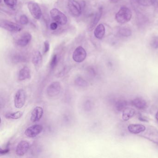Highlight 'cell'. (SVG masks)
I'll return each mask as SVG.
<instances>
[{"mask_svg":"<svg viewBox=\"0 0 158 158\" xmlns=\"http://www.w3.org/2000/svg\"><path fill=\"white\" fill-rule=\"evenodd\" d=\"M29 148V144L27 141L23 140L20 141L16 147V153L18 156H23L27 152Z\"/></svg>","mask_w":158,"mask_h":158,"instance_id":"8fae6325","label":"cell"},{"mask_svg":"<svg viewBox=\"0 0 158 158\" xmlns=\"http://www.w3.org/2000/svg\"><path fill=\"white\" fill-rule=\"evenodd\" d=\"M50 14L52 19L58 24L64 25L68 22V19L66 15L58 9H52L50 11Z\"/></svg>","mask_w":158,"mask_h":158,"instance_id":"7a4b0ae2","label":"cell"},{"mask_svg":"<svg viewBox=\"0 0 158 158\" xmlns=\"http://www.w3.org/2000/svg\"><path fill=\"white\" fill-rule=\"evenodd\" d=\"M155 117H156V120H157V121H158V112H157V113H156Z\"/></svg>","mask_w":158,"mask_h":158,"instance_id":"836d02e7","label":"cell"},{"mask_svg":"<svg viewBox=\"0 0 158 158\" xmlns=\"http://www.w3.org/2000/svg\"><path fill=\"white\" fill-rule=\"evenodd\" d=\"M31 77V71L27 66L23 67L20 71L18 75V79L19 81H23L29 79Z\"/></svg>","mask_w":158,"mask_h":158,"instance_id":"5bb4252c","label":"cell"},{"mask_svg":"<svg viewBox=\"0 0 158 158\" xmlns=\"http://www.w3.org/2000/svg\"><path fill=\"white\" fill-rule=\"evenodd\" d=\"M105 34V28L102 24H100L94 30V36L96 38L101 40Z\"/></svg>","mask_w":158,"mask_h":158,"instance_id":"ac0fdd59","label":"cell"},{"mask_svg":"<svg viewBox=\"0 0 158 158\" xmlns=\"http://www.w3.org/2000/svg\"><path fill=\"white\" fill-rule=\"evenodd\" d=\"M32 36L30 33L26 32L23 33L20 38L16 41V44L18 47L24 48L27 46L32 40Z\"/></svg>","mask_w":158,"mask_h":158,"instance_id":"30bf717a","label":"cell"},{"mask_svg":"<svg viewBox=\"0 0 158 158\" xmlns=\"http://www.w3.org/2000/svg\"><path fill=\"white\" fill-rule=\"evenodd\" d=\"M4 3L8 7L14 8L16 6L17 3V0H3Z\"/></svg>","mask_w":158,"mask_h":158,"instance_id":"484cf974","label":"cell"},{"mask_svg":"<svg viewBox=\"0 0 158 158\" xmlns=\"http://www.w3.org/2000/svg\"><path fill=\"white\" fill-rule=\"evenodd\" d=\"M119 1H120V0H111V1L112 2H113V3L118 2Z\"/></svg>","mask_w":158,"mask_h":158,"instance_id":"d6a6232c","label":"cell"},{"mask_svg":"<svg viewBox=\"0 0 158 158\" xmlns=\"http://www.w3.org/2000/svg\"><path fill=\"white\" fill-rule=\"evenodd\" d=\"M61 91V85L59 82H53L47 88V93L50 97L57 96Z\"/></svg>","mask_w":158,"mask_h":158,"instance_id":"9c48e42d","label":"cell"},{"mask_svg":"<svg viewBox=\"0 0 158 158\" xmlns=\"http://www.w3.org/2000/svg\"><path fill=\"white\" fill-rule=\"evenodd\" d=\"M50 49V44L48 41H45L44 43V48H43V53L46 54Z\"/></svg>","mask_w":158,"mask_h":158,"instance_id":"83f0119b","label":"cell"},{"mask_svg":"<svg viewBox=\"0 0 158 158\" xmlns=\"http://www.w3.org/2000/svg\"><path fill=\"white\" fill-rule=\"evenodd\" d=\"M0 26L2 28L11 32H19L23 29V27L20 25L5 20L1 21Z\"/></svg>","mask_w":158,"mask_h":158,"instance_id":"277c9868","label":"cell"},{"mask_svg":"<svg viewBox=\"0 0 158 158\" xmlns=\"http://www.w3.org/2000/svg\"><path fill=\"white\" fill-rule=\"evenodd\" d=\"M132 17V13L129 8L121 7L115 15V20L119 23L124 24L130 21Z\"/></svg>","mask_w":158,"mask_h":158,"instance_id":"6da1fadb","label":"cell"},{"mask_svg":"<svg viewBox=\"0 0 158 158\" xmlns=\"http://www.w3.org/2000/svg\"><path fill=\"white\" fill-rule=\"evenodd\" d=\"M32 62L37 70L41 67L43 62V58L40 52L37 51L34 52L32 57Z\"/></svg>","mask_w":158,"mask_h":158,"instance_id":"4fadbf2b","label":"cell"},{"mask_svg":"<svg viewBox=\"0 0 158 158\" xmlns=\"http://www.w3.org/2000/svg\"><path fill=\"white\" fill-rule=\"evenodd\" d=\"M138 2L140 5L145 7L152 6L156 2V0H137Z\"/></svg>","mask_w":158,"mask_h":158,"instance_id":"603a6c76","label":"cell"},{"mask_svg":"<svg viewBox=\"0 0 158 158\" xmlns=\"http://www.w3.org/2000/svg\"><path fill=\"white\" fill-rule=\"evenodd\" d=\"M27 100V94L23 89H20L16 92L14 98V105L17 109H21L24 106Z\"/></svg>","mask_w":158,"mask_h":158,"instance_id":"3957f363","label":"cell"},{"mask_svg":"<svg viewBox=\"0 0 158 158\" xmlns=\"http://www.w3.org/2000/svg\"><path fill=\"white\" fill-rule=\"evenodd\" d=\"M44 111L43 109L41 107L37 106L33 110L31 115V121L33 123L38 122L42 118Z\"/></svg>","mask_w":158,"mask_h":158,"instance_id":"7c38bea8","label":"cell"},{"mask_svg":"<svg viewBox=\"0 0 158 158\" xmlns=\"http://www.w3.org/2000/svg\"><path fill=\"white\" fill-rule=\"evenodd\" d=\"M27 8L32 16L36 20H39L42 15L40 7L36 2H30L27 4Z\"/></svg>","mask_w":158,"mask_h":158,"instance_id":"52a82bcc","label":"cell"},{"mask_svg":"<svg viewBox=\"0 0 158 158\" xmlns=\"http://www.w3.org/2000/svg\"><path fill=\"white\" fill-rule=\"evenodd\" d=\"M57 63H58V56L56 54H54L52 58L50 63L51 69L52 70L54 69L57 65Z\"/></svg>","mask_w":158,"mask_h":158,"instance_id":"d4e9b609","label":"cell"},{"mask_svg":"<svg viewBox=\"0 0 158 158\" xmlns=\"http://www.w3.org/2000/svg\"><path fill=\"white\" fill-rule=\"evenodd\" d=\"M151 46L154 48H158V37H154L152 40Z\"/></svg>","mask_w":158,"mask_h":158,"instance_id":"f1b7e54d","label":"cell"},{"mask_svg":"<svg viewBox=\"0 0 158 158\" xmlns=\"http://www.w3.org/2000/svg\"><path fill=\"white\" fill-rule=\"evenodd\" d=\"M127 128L129 132L134 134H139L144 132L146 129L145 126L139 124H131L128 126Z\"/></svg>","mask_w":158,"mask_h":158,"instance_id":"9a60e30c","label":"cell"},{"mask_svg":"<svg viewBox=\"0 0 158 158\" xmlns=\"http://www.w3.org/2000/svg\"><path fill=\"white\" fill-rule=\"evenodd\" d=\"M131 104L139 110H144L147 106V102L140 98H137L131 101Z\"/></svg>","mask_w":158,"mask_h":158,"instance_id":"e0dca14e","label":"cell"},{"mask_svg":"<svg viewBox=\"0 0 158 158\" xmlns=\"http://www.w3.org/2000/svg\"><path fill=\"white\" fill-rule=\"evenodd\" d=\"M75 84L77 86L80 87H87L88 86L89 84L82 77H77L75 80Z\"/></svg>","mask_w":158,"mask_h":158,"instance_id":"7402d4cb","label":"cell"},{"mask_svg":"<svg viewBox=\"0 0 158 158\" xmlns=\"http://www.w3.org/2000/svg\"><path fill=\"white\" fill-rule=\"evenodd\" d=\"M20 23L23 25H26L28 24L29 21H28V18L26 15H22L20 16V19H19Z\"/></svg>","mask_w":158,"mask_h":158,"instance_id":"4316f807","label":"cell"},{"mask_svg":"<svg viewBox=\"0 0 158 158\" xmlns=\"http://www.w3.org/2000/svg\"><path fill=\"white\" fill-rule=\"evenodd\" d=\"M9 151H10V149L9 148H7L4 149H1V150H0V154H2V155L7 154V153L9 152Z\"/></svg>","mask_w":158,"mask_h":158,"instance_id":"4dcf8cb0","label":"cell"},{"mask_svg":"<svg viewBox=\"0 0 158 158\" xmlns=\"http://www.w3.org/2000/svg\"><path fill=\"white\" fill-rule=\"evenodd\" d=\"M119 33L123 36L128 37L131 35V31L127 27H122L119 30Z\"/></svg>","mask_w":158,"mask_h":158,"instance_id":"cb8c5ba5","label":"cell"},{"mask_svg":"<svg viewBox=\"0 0 158 158\" xmlns=\"http://www.w3.org/2000/svg\"><path fill=\"white\" fill-rule=\"evenodd\" d=\"M42 126L35 124L28 127L25 131V135L29 138H34L37 136L43 131Z\"/></svg>","mask_w":158,"mask_h":158,"instance_id":"ba28073f","label":"cell"},{"mask_svg":"<svg viewBox=\"0 0 158 158\" xmlns=\"http://www.w3.org/2000/svg\"><path fill=\"white\" fill-rule=\"evenodd\" d=\"M127 102L124 100H119L115 103V108L118 111L123 110L127 106Z\"/></svg>","mask_w":158,"mask_h":158,"instance_id":"44dd1931","label":"cell"},{"mask_svg":"<svg viewBox=\"0 0 158 158\" xmlns=\"http://www.w3.org/2000/svg\"><path fill=\"white\" fill-rule=\"evenodd\" d=\"M102 14V8H100L98 10V11L96 13V14H95V16H94L93 20L90 23V24L89 26V31H92L94 29V27L96 26L98 22H99Z\"/></svg>","mask_w":158,"mask_h":158,"instance_id":"2e32d148","label":"cell"},{"mask_svg":"<svg viewBox=\"0 0 158 158\" xmlns=\"http://www.w3.org/2000/svg\"><path fill=\"white\" fill-rule=\"evenodd\" d=\"M68 7L69 12L74 17H79L82 13L81 5L75 0H69Z\"/></svg>","mask_w":158,"mask_h":158,"instance_id":"5b68a950","label":"cell"},{"mask_svg":"<svg viewBox=\"0 0 158 158\" xmlns=\"http://www.w3.org/2000/svg\"><path fill=\"white\" fill-rule=\"evenodd\" d=\"M139 120H141L142 121H144V122H147V120L146 118H145V117H139Z\"/></svg>","mask_w":158,"mask_h":158,"instance_id":"1f68e13d","label":"cell"},{"mask_svg":"<svg viewBox=\"0 0 158 158\" xmlns=\"http://www.w3.org/2000/svg\"><path fill=\"white\" fill-rule=\"evenodd\" d=\"M87 53L85 49L81 47L76 48L73 54V59L77 63L83 62L86 58Z\"/></svg>","mask_w":158,"mask_h":158,"instance_id":"8992f818","label":"cell"},{"mask_svg":"<svg viewBox=\"0 0 158 158\" xmlns=\"http://www.w3.org/2000/svg\"><path fill=\"white\" fill-rule=\"evenodd\" d=\"M23 113L22 111L10 112L5 114V118L8 119H13L17 120L20 119L23 116Z\"/></svg>","mask_w":158,"mask_h":158,"instance_id":"ffe728a7","label":"cell"},{"mask_svg":"<svg viewBox=\"0 0 158 158\" xmlns=\"http://www.w3.org/2000/svg\"><path fill=\"white\" fill-rule=\"evenodd\" d=\"M135 114V111L134 109L126 107L123 111L122 117L123 120L125 121H128L130 118L134 116Z\"/></svg>","mask_w":158,"mask_h":158,"instance_id":"d6986e66","label":"cell"},{"mask_svg":"<svg viewBox=\"0 0 158 158\" xmlns=\"http://www.w3.org/2000/svg\"><path fill=\"white\" fill-rule=\"evenodd\" d=\"M58 23H56V22L54 23H51L50 26V27L51 30H55L58 28Z\"/></svg>","mask_w":158,"mask_h":158,"instance_id":"f546056e","label":"cell"}]
</instances>
